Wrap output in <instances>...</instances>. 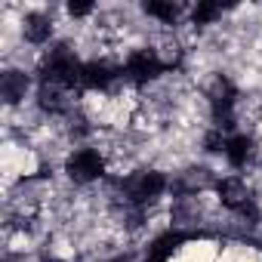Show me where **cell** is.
Returning <instances> with one entry per match:
<instances>
[{
    "mask_svg": "<svg viewBox=\"0 0 262 262\" xmlns=\"http://www.w3.org/2000/svg\"><path fill=\"white\" fill-rule=\"evenodd\" d=\"M80 74H83V65L77 62L68 43H59L56 50H50V56L40 65V83H53L62 90L80 86Z\"/></svg>",
    "mask_w": 262,
    "mask_h": 262,
    "instance_id": "obj_1",
    "label": "cell"
},
{
    "mask_svg": "<svg viewBox=\"0 0 262 262\" xmlns=\"http://www.w3.org/2000/svg\"><path fill=\"white\" fill-rule=\"evenodd\" d=\"M120 188H123V194H126L129 204H151L155 198L164 194L167 179L158 170H142V173H133L129 179H123Z\"/></svg>",
    "mask_w": 262,
    "mask_h": 262,
    "instance_id": "obj_2",
    "label": "cell"
},
{
    "mask_svg": "<svg viewBox=\"0 0 262 262\" xmlns=\"http://www.w3.org/2000/svg\"><path fill=\"white\" fill-rule=\"evenodd\" d=\"M167 71L164 59L155 53V50H136L126 56V65H123V77L133 80V83H148L155 77H161Z\"/></svg>",
    "mask_w": 262,
    "mask_h": 262,
    "instance_id": "obj_3",
    "label": "cell"
},
{
    "mask_svg": "<svg viewBox=\"0 0 262 262\" xmlns=\"http://www.w3.org/2000/svg\"><path fill=\"white\" fill-rule=\"evenodd\" d=\"M216 191H219V201H222L228 210H234V213H241V216H250L253 222L259 219V213H256V207H253V198H250L247 185H244L237 176L219 179V182H216Z\"/></svg>",
    "mask_w": 262,
    "mask_h": 262,
    "instance_id": "obj_4",
    "label": "cell"
},
{
    "mask_svg": "<svg viewBox=\"0 0 262 262\" xmlns=\"http://www.w3.org/2000/svg\"><path fill=\"white\" fill-rule=\"evenodd\" d=\"M234 102H237V90L228 77H216L213 90H210V105H213V117H216V129H231L234 120H231V111H234Z\"/></svg>",
    "mask_w": 262,
    "mask_h": 262,
    "instance_id": "obj_5",
    "label": "cell"
},
{
    "mask_svg": "<svg viewBox=\"0 0 262 262\" xmlns=\"http://www.w3.org/2000/svg\"><path fill=\"white\" fill-rule=\"evenodd\" d=\"M65 170H68V176L74 182H93V179H99L105 173V161H102V155L96 148H80V151H74L68 158Z\"/></svg>",
    "mask_w": 262,
    "mask_h": 262,
    "instance_id": "obj_6",
    "label": "cell"
},
{
    "mask_svg": "<svg viewBox=\"0 0 262 262\" xmlns=\"http://www.w3.org/2000/svg\"><path fill=\"white\" fill-rule=\"evenodd\" d=\"M114 77H117V71L108 62H86L83 74H80V86L83 90H108L114 83Z\"/></svg>",
    "mask_w": 262,
    "mask_h": 262,
    "instance_id": "obj_7",
    "label": "cell"
},
{
    "mask_svg": "<svg viewBox=\"0 0 262 262\" xmlns=\"http://www.w3.org/2000/svg\"><path fill=\"white\" fill-rule=\"evenodd\" d=\"M188 241V234L185 231H167V234H161L151 247H148V253H145V262H167L182 244Z\"/></svg>",
    "mask_w": 262,
    "mask_h": 262,
    "instance_id": "obj_8",
    "label": "cell"
},
{
    "mask_svg": "<svg viewBox=\"0 0 262 262\" xmlns=\"http://www.w3.org/2000/svg\"><path fill=\"white\" fill-rule=\"evenodd\" d=\"M28 93V77L22 71H4L0 74V96L7 105H19Z\"/></svg>",
    "mask_w": 262,
    "mask_h": 262,
    "instance_id": "obj_9",
    "label": "cell"
},
{
    "mask_svg": "<svg viewBox=\"0 0 262 262\" xmlns=\"http://www.w3.org/2000/svg\"><path fill=\"white\" fill-rule=\"evenodd\" d=\"M37 105L50 114H65L68 111V96L62 86H53V83H40L37 90Z\"/></svg>",
    "mask_w": 262,
    "mask_h": 262,
    "instance_id": "obj_10",
    "label": "cell"
},
{
    "mask_svg": "<svg viewBox=\"0 0 262 262\" xmlns=\"http://www.w3.org/2000/svg\"><path fill=\"white\" fill-rule=\"evenodd\" d=\"M225 158H228L231 167H247V161L253 158V139L244 136V133L231 136V139L225 142Z\"/></svg>",
    "mask_w": 262,
    "mask_h": 262,
    "instance_id": "obj_11",
    "label": "cell"
},
{
    "mask_svg": "<svg viewBox=\"0 0 262 262\" xmlns=\"http://www.w3.org/2000/svg\"><path fill=\"white\" fill-rule=\"evenodd\" d=\"M25 40H31V43H47L50 40V34H53V22L43 16V13H31V16H25Z\"/></svg>",
    "mask_w": 262,
    "mask_h": 262,
    "instance_id": "obj_12",
    "label": "cell"
},
{
    "mask_svg": "<svg viewBox=\"0 0 262 262\" xmlns=\"http://www.w3.org/2000/svg\"><path fill=\"white\" fill-rule=\"evenodd\" d=\"M142 10H145L148 16L161 19L164 25H173V22L179 19V13H182V7H179V4H173V0H148Z\"/></svg>",
    "mask_w": 262,
    "mask_h": 262,
    "instance_id": "obj_13",
    "label": "cell"
},
{
    "mask_svg": "<svg viewBox=\"0 0 262 262\" xmlns=\"http://www.w3.org/2000/svg\"><path fill=\"white\" fill-rule=\"evenodd\" d=\"M219 16H222V7L213 4V0H201V4L194 7V13H191L194 25H210V22H216Z\"/></svg>",
    "mask_w": 262,
    "mask_h": 262,
    "instance_id": "obj_14",
    "label": "cell"
},
{
    "mask_svg": "<svg viewBox=\"0 0 262 262\" xmlns=\"http://www.w3.org/2000/svg\"><path fill=\"white\" fill-rule=\"evenodd\" d=\"M225 136H222V129H210L207 133V139H204V145H207V151H225Z\"/></svg>",
    "mask_w": 262,
    "mask_h": 262,
    "instance_id": "obj_15",
    "label": "cell"
},
{
    "mask_svg": "<svg viewBox=\"0 0 262 262\" xmlns=\"http://www.w3.org/2000/svg\"><path fill=\"white\" fill-rule=\"evenodd\" d=\"M68 13L71 16H90L93 13V4H68Z\"/></svg>",
    "mask_w": 262,
    "mask_h": 262,
    "instance_id": "obj_16",
    "label": "cell"
},
{
    "mask_svg": "<svg viewBox=\"0 0 262 262\" xmlns=\"http://www.w3.org/2000/svg\"><path fill=\"white\" fill-rule=\"evenodd\" d=\"M114 262H126V259H114Z\"/></svg>",
    "mask_w": 262,
    "mask_h": 262,
    "instance_id": "obj_17",
    "label": "cell"
},
{
    "mask_svg": "<svg viewBox=\"0 0 262 262\" xmlns=\"http://www.w3.org/2000/svg\"><path fill=\"white\" fill-rule=\"evenodd\" d=\"M7 262H10V259H7Z\"/></svg>",
    "mask_w": 262,
    "mask_h": 262,
    "instance_id": "obj_18",
    "label": "cell"
}]
</instances>
